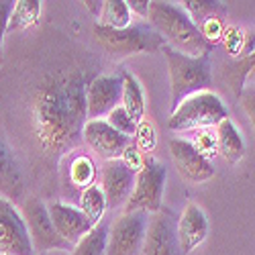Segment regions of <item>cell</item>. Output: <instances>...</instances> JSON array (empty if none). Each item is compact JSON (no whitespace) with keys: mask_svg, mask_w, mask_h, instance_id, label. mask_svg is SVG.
<instances>
[{"mask_svg":"<svg viewBox=\"0 0 255 255\" xmlns=\"http://www.w3.org/2000/svg\"><path fill=\"white\" fill-rule=\"evenodd\" d=\"M20 212H23L29 237H31V243H33V249L37 255H41V253L45 255L47 251H70L72 253L74 247L59 237V233L55 231V227L51 223L47 204L41 198H35V196L27 198Z\"/></svg>","mask_w":255,"mask_h":255,"instance_id":"7","label":"cell"},{"mask_svg":"<svg viewBox=\"0 0 255 255\" xmlns=\"http://www.w3.org/2000/svg\"><path fill=\"white\" fill-rule=\"evenodd\" d=\"M92 35L96 43L102 47V51L115 59L139 53H161L165 47L163 39L147 20L133 23L125 29H109L94 25Z\"/></svg>","mask_w":255,"mask_h":255,"instance_id":"4","label":"cell"},{"mask_svg":"<svg viewBox=\"0 0 255 255\" xmlns=\"http://www.w3.org/2000/svg\"><path fill=\"white\" fill-rule=\"evenodd\" d=\"M147 23L157 31V35L163 39L167 47L184 55L198 57L210 53L212 49V45L204 39L200 29L194 25V20L188 16V12L180 4L151 0Z\"/></svg>","mask_w":255,"mask_h":255,"instance_id":"2","label":"cell"},{"mask_svg":"<svg viewBox=\"0 0 255 255\" xmlns=\"http://www.w3.org/2000/svg\"><path fill=\"white\" fill-rule=\"evenodd\" d=\"M167 169L161 161L153 155H145L143 165L135 176L133 192L123 206V212H145V215H155L163 206V190H165Z\"/></svg>","mask_w":255,"mask_h":255,"instance_id":"6","label":"cell"},{"mask_svg":"<svg viewBox=\"0 0 255 255\" xmlns=\"http://www.w3.org/2000/svg\"><path fill=\"white\" fill-rule=\"evenodd\" d=\"M78 208L84 212V217H86L92 225H98L104 219V212L109 208H106V198H104V192L98 186V182L80 192V206Z\"/></svg>","mask_w":255,"mask_h":255,"instance_id":"23","label":"cell"},{"mask_svg":"<svg viewBox=\"0 0 255 255\" xmlns=\"http://www.w3.org/2000/svg\"><path fill=\"white\" fill-rule=\"evenodd\" d=\"M229 119V109L219 94L212 90L198 92L182 100L172 111L167 119V127L176 133L182 131H198V129H215V127Z\"/></svg>","mask_w":255,"mask_h":255,"instance_id":"5","label":"cell"},{"mask_svg":"<svg viewBox=\"0 0 255 255\" xmlns=\"http://www.w3.org/2000/svg\"><path fill=\"white\" fill-rule=\"evenodd\" d=\"M51 223L55 231L59 233V237L63 241H68L72 247H76L84 235H88L92 231V223L84 217V212L78 206H72L68 202H51L47 206Z\"/></svg>","mask_w":255,"mask_h":255,"instance_id":"15","label":"cell"},{"mask_svg":"<svg viewBox=\"0 0 255 255\" xmlns=\"http://www.w3.org/2000/svg\"><path fill=\"white\" fill-rule=\"evenodd\" d=\"M12 6L14 2H10V0H0V61H2V45H4V35H6Z\"/></svg>","mask_w":255,"mask_h":255,"instance_id":"31","label":"cell"},{"mask_svg":"<svg viewBox=\"0 0 255 255\" xmlns=\"http://www.w3.org/2000/svg\"><path fill=\"white\" fill-rule=\"evenodd\" d=\"M82 139L102 161L121 159L123 151L133 143L129 137H125L119 131H115L113 127L106 123V119L88 121L84 125Z\"/></svg>","mask_w":255,"mask_h":255,"instance_id":"14","label":"cell"},{"mask_svg":"<svg viewBox=\"0 0 255 255\" xmlns=\"http://www.w3.org/2000/svg\"><path fill=\"white\" fill-rule=\"evenodd\" d=\"M182 8L188 12V16L194 20V25L200 29L206 20L212 18H225L227 8L223 2H215V0H184Z\"/></svg>","mask_w":255,"mask_h":255,"instance_id":"22","label":"cell"},{"mask_svg":"<svg viewBox=\"0 0 255 255\" xmlns=\"http://www.w3.org/2000/svg\"><path fill=\"white\" fill-rule=\"evenodd\" d=\"M215 137H217V153L223 155L225 161L235 165L245 155V141L237 129L233 119H225L215 127Z\"/></svg>","mask_w":255,"mask_h":255,"instance_id":"17","label":"cell"},{"mask_svg":"<svg viewBox=\"0 0 255 255\" xmlns=\"http://www.w3.org/2000/svg\"><path fill=\"white\" fill-rule=\"evenodd\" d=\"M0 255H37L23 212L6 196H0Z\"/></svg>","mask_w":255,"mask_h":255,"instance_id":"9","label":"cell"},{"mask_svg":"<svg viewBox=\"0 0 255 255\" xmlns=\"http://www.w3.org/2000/svg\"><path fill=\"white\" fill-rule=\"evenodd\" d=\"M94 74L86 66H63L41 78L31 98V131L45 157L57 161L82 141L88 123L86 88Z\"/></svg>","mask_w":255,"mask_h":255,"instance_id":"1","label":"cell"},{"mask_svg":"<svg viewBox=\"0 0 255 255\" xmlns=\"http://www.w3.org/2000/svg\"><path fill=\"white\" fill-rule=\"evenodd\" d=\"M147 225H149V217L145 212H129V215L123 212L109 227L104 255H141Z\"/></svg>","mask_w":255,"mask_h":255,"instance_id":"8","label":"cell"},{"mask_svg":"<svg viewBox=\"0 0 255 255\" xmlns=\"http://www.w3.org/2000/svg\"><path fill=\"white\" fill-rule=\"evenodd\" d=\"M143 159H145V155L137 149L135 143H131V145L123 151V155H121V161H123L125 165H129L133 172H139V167L143 165Z\"/></svg>","mask_w":255,"mask_h":255,"instance_id":"32","label":"cell"},{"mask_svg":"<svg viewBox=\"0 0 255 255\" xmlns=\"http://www.w3.org/2000/svg\"><path fill=\"white\" fill-rule=\"evenodd\" d=\"M149 0H127V6H129L131 14L137 18H147L149 16Z\"/></svg>","mask_w":255,"mask_h":255,"instance_id":"33","label":"cell"},{"mask_svg":"<svg viewBox=\"0 0 255 255\" xmlns=\"http://www.w3.org/2000/svg\"><path fill=\"white\" fill-rule=\"evenodd\" d=\"M135 176L137 172L129 165H125L121 159H111V161H104L100 167V188L104 192L106 198V208L115 210L127 204L131 192H133V186H135Z\"/></svg>","mask_w":255,"mask_h":255,"instance_id":"13","label":"cell"},{"mask_svg":"<svg viewBox=\"0 0 255 255\" xmlns=\"http://www.w3.org/2000/svg\"><path fill=\"white\" fill-rule=\"evenodd\" d=\"M123 100V80L121 74H100L94 76L86 88V109L88 121L106 119L111 111L121 106Z\"/></svg>","mask_w":255,"mask_h":255,"instance_id":"12","label":"cell"},{"mask_svg":"<svg viewBox=\"0 0 255 255\" xmlns=\"http://www.w3.org/2000/svg\"><path fill=\"white\" fill-rule=\"evenodd\" d=\"M157 143V135H155V129H153V125L151 121H141L137 123V133H135V145H137V149L147 155Z\"/></svg>","mask_w":255,"mask_h":255,"instance_id":"28","label":"cell"},{"mask_svg":"<svg viewBox=\"0 0 255 255\" xmlns=\"http://www.w3.org/2000/svg\"><path fill=\"white\" fill-rule=\"evenodd\" d=\"M225 74H227V80L231 82V86H233V92H235V96L239 98L241 92L245 90V80L251 74H255V47L247 57H237L235 61L227 63Z\"/></svg>","mask_w":255,"mask_h":255,"instance_id":"25","label":"cell"},{"mask_svg":"<svg viewBox=\"0 0 255 255\" xmlns=\"http://www.w3.org/2000/svg\"><path fill=\"white\" fill-rule=\"evenodd\" d=\"M169 155L174 159V165L178 174L188 182V184H202L215 178V165L210 159L200 155L196 147L190 143V139L184 137H174L169 139Z\"/></svg>","mask_w":255,"mask_h":255,"instance_id":"11","label":"cell"},{"mask_svg":"<svg viewBox=\"0 0 255 255\" xmlns=\"http://www.w3.org/2000/svg\"><path fill=\"white\" fill-rule=\"evenodd\" d=\"M102 4L104 2H94V0H86V2H84V6H86V10L98 20V16H100V12H102Z\"/></svg>","mask_w":255,"mask_h":255,"instance_id":"34","label":"cell"},{"mask_svg":"<svg viewBox=\"0 0 255 255\" xmlns=\"http://www.w3.org/2000/svg\"><path fill=\"white\" fill-rule=\"evenodd\" d=\"M96 180H98V167L94 159L86 153L76 155L70 163V182L82 192V190L94 186Z\"/></svg>","mask_w":255,"mask_h":255,"instance_id":"24","label":"cell"},{"mask_svg":"<svg viewBox=\"0 0 255 255\" xmlns=\"http://www.w3.org/2000/svg\"><path fill=\"white\" fill-rule=\"evenodd\" d=\"M208 229L210 225L204 210L194 202L186 204L182 215L178 217V241H180L182 255L192 253L208 237Z\"/></svg>","mask_w":255,"mask_h":255,"instance_id":"16","label":"cell"},{"mask_svg":"<svg viewBox=\"0 0 255 255\" xmlns=\"http://www.w3.org/2000/svg\"><path fill=\"white\" fill-rule=\"evenodd\" d=\"M106 123H109L115 131H119L121 135L129 137V139H133V137H135V133H137V123L131 119V115H129V113H127V111L123 109V104H121V106H117L115 111H111L109 115H106Z\"/></svg>","mask_w":255,"mask_h":255,"instance_id":"27","label":"cell"},{"mask_svg":"<svg viewBox=\"0 0 255 255\" xmlns=\"http://www.w3.org/2000/svg\"><path fill=\"white\" fill-rule=\"evenodd\" d=\"M106 241H109V225L100 221L92 227L88 235L82 237V241L72 249L70 255H104Z\"/></svg>","mask_w":255,"mask_h":255,"instance_id":"26","label":"cell"},{"mask_svg":"<svg viewBox=\"0 0 255 255\" xmlns=\"http://www.w3.org/2000/svg\"><path fill=\"white\" fill-rule=\"evenodd\" d=\"M121 80H123V100H121L123 109L131 115L135 123H141L145 119V92L141 82L131 72H123Z\"/></svg>","mask_w":255,"mask_h":255,"instance_id":"19","label":"cell"},{"mask_svg":"<svg viewBox=\"0 0 255 255\" xmlns=\"http://www.w3.org/2000/svg\"><path fill=\"white\" fill-rule=\"evenodd\" d=\"M141 255H182L178 241V215L161 206L159 212L149 215Z\"/></svg>","mask_w":255,"mask_h":255,"instance_id":"10","label":"cell"},{"mask_svg":"<svg viewBox=\"0 0 255 255\" xmlns=\"http://www.w3.org/2000/svg\"><path fill=\"white\" fill-rule=\"evenodd\" d=\"M239 100H241V106H243L245 115L249 117V123H251V127H253V135H255V86L245 88V90L241 92Z\"/></svg>","mask_w":255,"mask_h":255,"instance_id":"30","label":"cell"},{"mask_svg":"<svg viewBox=\"0 0 255 255\" xmlns=\"http://www.w3.org/2000/svg\"><path fill=\"white\" fill-rule=\"evenodd\" d=\"M161 53L165 55V61H167L169 90H172V111L188 96L210 90L212 86L210 53L192 57V55H184L167 45L163 47Z\"/></svg>","mask_w":255,"mask_h":255,"instance_id":"3","label":"cell"},{"mask_svg":"<svg viewBox=\"0 0 255 255\" xmlns=\"http://www.w3.org/2000/svg\"><path fill=\"white\" fill-rule=\"evenodd\" d=\"M41 8H43V2H39V0H18V2H14L6 33H18L37 25L41 16Z\"/></svg>","mask_w":255,"mask_h":255,"instance_id":"20","label":"cell"},{"mask_svg":"<svg viewBox=\"0 0 255 255\" xmlns=\"http://www.w3.org/2000/svg\"><path fill=\"white\" fill-rule=\"evenodd\" d=\"M190 143H192L196 147V151L200 155H204L206 159H212V155L217 153V137H215V131H210V129L194 131V139H190Z\"/></svg>","mask_w":255,"mask_h":255,"instance_id":"29","label":"cell"},{"mask_svg":"<svg viewBox=\"0 0 255 255\" xmlns=\"http://www.w3.org/2000/svg\"><path fill=\"white\" fill-rule=\"evenodd\" d=\"M23 190V174L6 141L0 137V196L16 198Z\"/></svg>","mask_w":255,"mask_h":255,"instance_id":"18","label":"cell"},{"mask_svg":"<svg viewBox=\"0 0 255 255\" xmlns=\"http://www.w3.org/2000/svg\"><path fill=\"white\" fill-rule=\"evenodd\" d=\"M96 25L109 29H125L133 25V14L127 6V0H106L102 4V12L96 20Z\"/></svg>","mask_w":255,"mask_h":255,"instance_id":"21","label":"cell"},{"mask_svg":"<svg viewBox=\"0 0 255 255\" xmlns=\"http://www.w3.org/2000/svg\"><path fill=\"white\" fill-rule=\"evenodd\" d=\"M41 255H43V253H41Z\"/></svg>","mask_w":255,"mask_h":255,"instance_id":"35","label":"cell"}]
</instances>
